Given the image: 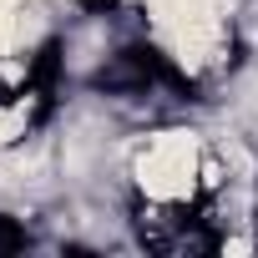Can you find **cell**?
I'll use <instances>...</instances> for the list:
<instances>
[{
  "mask_svg": "<svg viewBox=\"0 0 258 258\" xmlns=\"http://www.w3.org/2000/svg\"><path fill=\"white\" fill-rule=\"evenodd\" d=\"M203 167H208V142L192 126H157L132 147L126 177H132V187L142 198V218H152L157 243L182 223V213L198 198H208Z\"/></svg>",
  "mask_w": 258,
  "mask_h": 258,
  "instance_id": "obj_1",
  "label": "cell"
}]
</instances>
